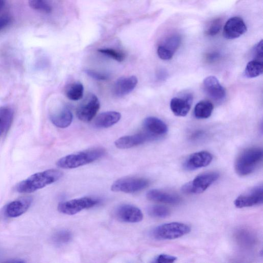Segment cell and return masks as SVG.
Returning <instances> with one entry per match:
<instances>
[{"label":"cell","instance_id":"836d02e7","mask_svg":"<svg viewBox=\"0 0 263 263\" xmlns=\"http://www.w3.org/2000/svg\"><path fill=\"white\" fill-rule=\"evenodd\" d=\"M177 259V258L174 256L162 254L157 256L154 262L157 263H170L174 262Z\"/></svg>","mask_w":263,"mask_h":263},{"label":"cell","instance_id":"e0dca14e","mask_svg":"<svg viewBox=\"0 0 263 263\" xmlns=\"http://www.w3.org/2000/svg\"><path fill=\"white\" fill-rule=\"evenodd\" d=\"M137 83L138 79L134 76L120 78L114 85L113 93L118 97L127 95L133 91Z\"/></svg>","mask_w":263,"mask_h":263},{"label":"cell","instance_id":"d6a6232c","mask_svg":"<svg viewBox=\"0 0 263 263\" xmlns=\"http://www.w3.org/2000/svg\"><path fill=\"white\" fill-rule=\"evenodd\" d=\"M85 73L94 79L99 81H105L108 80L109 76L107 74L99 72L92 69H86Z\"/></svg>","mask_w":263,"mask_h":263},{"label":"cell","instance_id":"3957f363","mask_svg":"<svg viewBox=\"0 0 263 263\" xmlns=\"http://www.w3.org/2000/svg\"><path fill=\"white\" fill-rule=\"evenodd\" d=\"M262 157V150L259 148H251L244 151L235 162L236 173L241 177L250 175L257 169Z\"/></svg>","mask_w":263,"mask_h":263},{"label":"cell","instance_id":"277c9868","mask_svg":"<svg viewBox=\"0 0 263 263\" xmlns=\"http://www.w3.org/2000/svg\"><path fill=\"white\" fill-rule=\"evenodd\" d=\"M190 227L184 223L173 222L161 225L152 232V236L158 240H169L180 238L191 231Z\"/></svg>","mask_w":263,"mask_h":263},{"label":"cell","instance_id":"6da1fadb","mask_svg":"<svg viewBox=\"0 0 263 263\" xmlns=\"http://www.w3.org/2000/svg\"><path fill=\"white\" fill-rule=\"evenodd\" d=\"M62 177V173L58 170L50 169L35 173L17 186L20 193L30 194L56 182Z\"/></svg>","mask_w":263,"mask_h":263},{"label":"cell","instance_id":"4dcf8cb0","mask_svg":"<svg viewBox=\"0 0 263 263\" xmlns=\"http://www.w3.org/2000/svg\"><path fill=\"white\" fill-rule=\"evenodd\" d=\"M99 52L118 62H122L125 59V55L123 53L114 49H100Z\"/></svg>","mask_w":263,"mask_h":263},{"label":"cell","instance_id":"d590c367","mask_svg":"<svg viewBox=\"0 0 263 263\" xmlns=\"http://www.w3.org/2000/svg\"><path fill=\"white\" fill-rule=\"evenodd\" d=\"M253 55L256 58L255 60L260 61L259 60L262 59V40H261L259 42L253 49Z\"/></svg>","mask_w":263,"mask_h":263},{"label":"cell","instance_id":"2e32d148","mask_svg":"<svg viewBox=\"0 0 263 263\" xmlns=\"http://www.w3.org/2000/svg\"><path fill=\"white\" fill-rule=\"evenodd\" d=\"M204 87L207 94L214 100H221L225 97V90L214 76L206 78L204 80Z\"/></svg>","mask_w":263,"mask_h":263},{"label":"cell","instance_id":"ba28073f","mask_svg":"<svg viewBox=\"0 0 263 263\" xmlns=\"http://www.w3.org/2000/svg\"><path fill=\"white\" fill-rule=\"evenodd\" d=\"M150 185L148 179L137 178H126L115 182L111 186V190L116 193L133 194L147 188Z\"/></svg>","mask_w":263,"mask_h":263},{"label":"cell","instance_id":"cb8c5ba5","mask_svg":"<svg viewBox=\"0 0 263 263\" xmlns=\"http://www.w3.org/2000/svg\"><path fill=\"white\" fill-rule=\"evenodd\" d=\"M84 87L80 82H74L68 84L65 89L67 98L73 101L81 100L83 97Z\"/></svg>","mask_w":263,"mask_h":263},{"label":"cell","instance_id":"74e56055","mask_svg":"<svg viewBox=\"0 0 263 263\" xmlns=\"http://www.w3.org/2000/svg\"><path fill=\"white\" fill-rule=\"evenodd\" d=\"M6 4V0H0V11L4 8Z\"/></svg>","mask_w":263,"mask_h":263},{"label":"cell","instance_id":"d6986e66","mask_svg":"<svg viewBox=\"0 0 263 263\" xmlns=\"http://www.w3.org/2000/svg\"><path fill=\"white\" fill-rule=\"evenodd\" d=\"M147 198L151 201L170 205H177L181 202L179 196L157 189L150 190Z\"/></svg>","mask_w":263,"mask_h":263},{"label":"cell","instance_id":"f546056e","mask_svg":"<svg viewBox=\"0 0 263 263\" xmlns=\"http://www.w3.org/2000/svg\"><path fill=\"white\" fill-rule=\"evenodd\" d=\"M223 21L221 18H217L211 22L205 31L206 35L214 36L218 35L222 30Z\"/></svg>","mask_w":263,"mask_h":263},{"label":"cell","instance_id":"9c48e42d","mask_svg":"<svg viewBox=\"0 0 263 263\" xmlns=\"http://www.w3.org/2000/svg\"><path fill=\"white\" fill-rule=\"evenodd\" d=\"M50 118L56 127L59 128H66L72 123L73 114L65 105L61 103H56L50 110Z\"/></svg>","mask_w":263,"mask_h":263},{"label":"cell","instance_id":"7a4b0ae2","mask_svg":"<svg viewBox=\"0 0 263 263\" xmlns=\"http://www.w3.org/2000/svg\"><path fill=\"white\" fill-rule=\"evenodd\" d=\"M106 150L95 148L63 157L58 160L57 165L65 169L77 168L93 162L103 157Z\"/></svg>","mask_w":263,"mask_h":263},{"label":"cell","instance_id":"5bb4252c","mask_svg":"<svg viewBox=\"0 0 263 263\" xmlns=\"http://www.w3.org/2000/svg\"><path fill=\"white\" fill-rule=\"evenodd\" d=\"M143 126L147 133L153 140H156L168 132V127L161 120L155 117H149L145 119Z\"/></svg>","mask_w":263,"mask_h":263},{"label":"cell","instance_id":"52a82bcc","mask_svg":"<svg viewBox=\"0 0 263 263\" xmlns=\"http://www.w3.org/2000/svg\"><path fill=\"white\" fill-rule=\"evenodd\" d=\"M101 105L98 97L90 94L78 106L76 114L79 120L83 122L91 121L97 115Z\"/></svg>","mask_w":263,"mask_h":263},{"label":"cell","instance_id":"83f0119b","mask_svg":"<svg viewBox=\"0 0 263 263\" xmlns=\"http://www.w3.org/2000/svg\"><path fill=\"white\" fill-rule=\"evenodd\" d=\"M181 43V37L178 35H173L168 38L160 45L174 54L180 47Z\"/></svg>","mask_w":263,"mask_h":263},{"label":"cell","instance_id":"30bf717a","mask_svg":"<svg viewBox=\"0 0 263 263\" xmlns=\"http://www.w3.org/2000/svg\"><path fill=\"white\" fill-rule=\"evenodd\" d=\"M263 202V187L256 186L246 194L239 196L234 201L237 208L253 207L262 204Z\"/></svg>","mask_w":263,"mask_h":263},{"label":"cell","instance_id":"ffe728a7","mask_svg":"<svg viewBox=\"0 0 263 263\" xmlns=\"http://www.w3.org/2000/svg\"><path fill=\"white\" fill-rule=\"evenodd\" d=\"M32 203V199L29 197L13 201L7 206L6 214L12 218L19 217L29 209Z\"/></svg>","mask_w":263,"mask_h":263},{"label":"cell","instance_id":"484cf974","mask_svg":"<svg viewBox=\"0 0 263 263\" xmlns=\"http://www.w3.org/2000/svg\"><path fill=\"white\" fill-rule=\"evenodd\" d=\"M262 72V62L254 60L248 63L244 71V76L248 78H253L261 75Z\"/></svg>","mask_w":263,"mask_h":263},{"label":"cell","instance_id":"4fadbf2b","mask_svg":"<svg viewBox=\"0 0 263 263\" xmlns=\"http://www.w3.org/2000/svg\"><path fill=\"white\" fill-rule=\"evenodd\" d=\"M213 159L212 154L207 151H201L192 154L185 161L184 168L193 171L209 165Z\"/></svg>","mask_w":263,"mask_h":263},{"label":"cell","instance_id":"7c38bea8","mask_svg":"<svg viewBox=\"0 0 263 263\" xmlns=\"http://www.w3.org/2000/svg\"><path fill=\"white\" fill-rule=\"evenodd\" d=\"M247 31V27L243 20L238 17L229 19L225 24L224 31V37L229 40L237 38L244 35Z\"/></svg>","mask_w":263,"mask_h":263},{"label":"cell","instance_id":"ac0fdd59","mask_svg":"<svg viewBox=\"0 0 263 263\" xmlns=\"http://www.w3.org/2000/svg\"><path fill=\"white\" fill-rule=\"evenodd\" d=\"M193 98L190 95L184 98H174L170 103V108L177 116H186L189 112L193 104Z\"/></svg>","mask_w":263,"mask_h":263},{"label":"cell","instance_id":"603a6c76","mask_svg":"<svg viewBox=\"0 0 263 263\" xmlns=\"http://www.w3.org/2000/svg\"><path fill=\"white\" fill-rule=\"evenodd\" d=\"M235 238L240 246L245 248L253 247L256 242L254 235L246 229L237 230L235 233Z\"/></svg>","mask_w":263,"mask_h":263},{"label":"cell","instance_id":"8d00e7d4","mask_svg":"<svg viewBox=\"0 0 263 263\" xmlns=\"http://www.w3.org/2000/svg\"><path fill=\"white\" fill-rule=\"evenodd\" d=\"M11 18L8 15L0 17V31L8 27L11 23Z\"/></svg>","mask_w":263,"mask_h":263},{"label":"cell","instance_id":"5b68a950","mask_svg":"<svg viewBox=\"0 0 263 263\" xmlns=\"http://www.w3.org/2000/svg\"><path fill=\"white\" fill-rule=\"evenodd\" d=\"M220 177V174L216 172H209L201 174L193 181L184 185L182 192L186 194H200L205 192Z\"/></svg>","mask_w":263,"mask_h":263},{"label":"cell","instance_id":"f1b7e54d","mask_svg":"<svg viewBox=\"0 0 263 263\" xmlns=\"http://www.w3.org/2000/svg\"><path fill=\"white\" fill-rule=\"evenodd\" d=\"M72 234L68 230H60L54 234L53 242L57 245H64L69 243L72 239Z\"/></svg>","mask_w":263,"mask_h":263},{"label":"cell","instance_id":"8992f818","mask_svg":"<svg viewBox=\"0 0 263 263\" xmlns=\"http://www.w3.org/2000/svg\"><path fill=\"white\" fill-rule=\"evenodd\" d=\"M100 203L98 199L85 197L74 199L60 203L58 206V211L66 215L76 214L84 209L93 208Z\"/></svg>","mask_w":263,"mask_h":263},{"label":"cell","instance_id":"e575fe53","mask_svg":"<svg viewBox=\"0 0 263 263\" xmlns=\"http://www.w3.org/2000/svg\"><path fill=\"white\" fill-rule=\"evenodd\" d=\"M158 57L162 60H168L172 58L173 54L165 49L162 46L159 45L157 49Z\"/></svg>","mask_w":263,"mask_h":263},{"label":"cell","instance_id":"9a60e30c","mask_svg":"<svg viewBox=\"0 0 263 263\" xmlns=\"http://www.w3.org/2000/svg\"><path fill=\"white\" fill-rule=\"evenodd\" d=\"M152 138L147 133L136 134L122 137L115 142L116 147L121 149H127L138 146L144 143L153 141Z\"/></svg>","mask_w":263,"mask_h":263},{"label":"cell","instance_id":"1f68e13d","mask_svg":"<svg viewBox=\"0 0 263 263\" xmlns=\"http://www.w3.org/2000/svg\"><path fill=\"white\" fill-rule=\"evenodd\" d=\"M29 6L34 10L50 13L52 11L51 7L43 0H29Z\"/></svg>","mask_w":263,"mask_h":263},{"label":"cell","instance_id":"4316f807","mask_svg":"<svg viewBox=\"0 0 263 263\" xmlns=\"http://www.w3.org/2000/svg\"><path fill=\"white\" fill-rule=\"evenodd\" d=\"M148 212L151 217L159 219L167 218L171 214L169 209L166 207L159 205H154L148 208Z\"/></svg>","mask_w":263,"mask_h":263},{"label":"cell","instance_id":"7402d4cb","mask_svg":"<svg viewBox=\"0 0 263 263\" xmlns=\"http://www.w3.org/2000/svg\"><path fill=\"white\" fill-rule=\"evenodd\" d=\"M13 109L8 106L0 107V137L4 136L10 129L14 119Z\"/></svg>","mask_w":263,"mask_h":263},{"label":"cell","instance_id":"8fae6325","mask_svg":"<svg viewBox=\"0 0 263 263\" xmlns=\"http://www.w3.org/2000/svg\"><path fill=\"white\" fill-rule=\"evenodd\" d=\"M114 216L118 220L125 223H136L141 221L144 216L137 207L131 205H122L114 211Z\"/></svg>","mask_w":263,"mask_h":263},{"label":"cell","instance_id":"d4e9b609","mask_svg":"<svg viewBox=\"0 0 263 263\" xmlns=\"http://www.w3.org/2000/svg\"><path fill=\"white\" fill-rule=\"evenodd\" d=\"M213 110V106L211 103L203 101L196 106L194 113L198 119H206L210 117Z\"/></svg>","mask_w":263,"mask_h":263},{"label":"cell","instance_id":"44dd1931","mask_svg":"<svg viewBox=\"0 0 263 263\" xmlns=\"http://www.w3.org/2000/svg\"><path fill=\"white\" fill-rule=\"evenodd\" d=\"M121 117V114L117 112H104L96 118L94 125L98 128H108L117 124L120 121Z\"/></svg>","mask_w":263,"mask_h":263}]
</instances>
